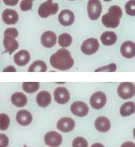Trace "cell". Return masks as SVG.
<instances>
[{
	"label": "cell",
	"mask_w": 135,
	"mask_h": 147,
	"mask_svg": "<svg viewBox=\"0 0 135 147\" xmlns=\"http://www.w3.org/2000/svg\"><path fill=\"white\" fill-rule=\"evenodd\" d=\"M51 66L59 71H67L73 67L74 60L71 54L66 49H60L52 54L49 59Z\"/></svg>",
	"instance_id": "obj_1"
},
{
	"label": "cell",
	"mask_w": 135,
	"mask_h": 147,
	"mask_svg": "<svg viewBox=\"0 0 135 147\" xmlns=\"http://www.w3.org/2000/svg\"><path fill=\"white\" fill-rule=\"evenodd\" d=\"M123 16L122 9L118 6H113L108 9V13L101 17V23L105 28H116L120 24L121 17Z\"/></svg>",
	"instance_id": "obj_2"
},
{
	"label": "cell",
	"mask_w": 135,
	"mask_h": 147,
	"mask_svg": "<svg viewBox=\"0 0 135 147\" xmlns=\"http://www.w3.org/2000/svg\"><path fill=\"white\" fill-rule=\"evenodd\" d=\"M58 10V3H54L52 0H47L40 5L38 9V13L42 18H47L51 15L56 14Z\"/></svg>",
	"instance_id": "obj_3"
},
{
	"label": "cell",
	"mask_w": 135,
	"mask_h": 147,
	"mask_svg": "<svg viewBox=\"0 0 135 147\" xmlns=\"http://www.w3.org/2000/svg\"><path fill=\"white\" fill-rule=\"evenodd\" d=\"M117 93L121 99H131L135 95L134 84L132 82H122L118 86Z\"/></svg>",
	"instance_id": "obj_4"
},
{
	"label": "cell",
	"mask_w": 135,
	"mask_h": 147,
	"mask_svg": "<svg viewBox=\"0 0 135 147\" xmlns=\"http://www.w3.org/2000/svg\"><path fill=\"white\" fill-rule=\"evenodd\" d=\"M87 10L88 17L91 20H97L102 11V6L99 0H89L87 3Z\"/></svg>",
	"instance_id": "obj_5"
},
{
	"label": "cell",
	"mask_w": 135,
	"mask_h": 147,
	"mask_svg": "<svg viewBox=\"0 0 135 147\" xmlns=\"http://www.w3.org/2000/svg\"><path fill=\"white\" fill-rule=\"evenodd\" d=\"M99 43L98 40L94 38H87L85 40L83 43H82L81 47V52L85 55L87 56H91L95 54L96 52L99 50Z\"/></svg>",
	"instance_id": "obj_6"
},
{
	"label": "cell",
	"mask_w": 135,
	"mask_h": 147,
	"mask_svg": "<svg viewBox=\"0 0 135 147\" xmlns=\"http://www.w3.org/2000/svg\"><path fill=\"white\" fill-rule=\"evenodd\" d=\"M107 98L105 94L102 92H96L91 96L90 102L91 107L95 110H100L101 108L105 107V105L106 104Z\"/></svg>",
	"instance_id": "obj_7"
},
{
	"label": "cell",
	"mask_w": 135,
	"mask_h": 147,
	"mask_svg": "<svg viewBox=\"0 0 135 147\" xmlns=\"http://www.w3.org/2000/svg\"><path fill=\"white\" fill-rule=\"evenodd\" d=\"M44 141L47 146L50 147H59L62 142V136L55 131H51L46 133L44 137Z\"/></svg>",
	"instance_id": "obj_8"
},
{
	"label": "cell",
	"mask_w": 135,
	"mask_h": 147,
	"mask_svg": "<svg viewBox=\"0 0 135 147\" xmlns=\"http://www.w3.org/2000/svg\"><path fill=\"white\" fill-rule=\"evenodd\" d=\"M71 113L79 117H84L89 112V107L85 102L77 101L73 102L71 106Z\"/></svg>",
	"instance_id": "obj_9"
},
{
	"label": "cell",
	"mask_w": 135,
	"mask_h": 147,
	"mask_svg": "<svg viewBox=\"0 0 135 147\" xmlns=\"http://www.w3.org/2000/svg\"><path fill=\"white\" fill-rule=\"evenodd\" d=\"M71 95L67 88L65 87H58L54 91V99L59 104L63 105L69 102Z\"/></svg>",
	"instance_id": "obj_10"
},
{
	"label": "cell",
	"mask_w": 135,
	"mask_h": 147,
	"mask_svg": "<svg viewBox=\"0 0 135 147\" xmlns=\"http://www.w3.org/2000/svg\"><path fill=\"white\" fill-rule=\"evenodd\" d=\"M56 33H54L53 31H45L41 36L42 45L47 49L52 48L53 46H55L56 43Z\"/></svg>",
	"instance_id": "obj_11"
},
{
	"label": "cell",
	"mask_w": 135,
	"mask_h": 147,
	"mask_svg": "<svg viewBox=\"0 0 135 147\" xmlns=\"http://www.w3.org/2000/svg\"><path fill=\"white\" fill-rule=\"evenodd\" d=\"M75 127V121L71 117H62L57 122V129L62 132L67 133Z\"/></svg>",
	"instance_id": "obj_12"
},
{
	"label": "cell",
	"mask_w": 135,
	"mask_h": 147,
	"mask_svg": "<svg viewBox=\"0 0 135 147\" xmlns=\"http://www.w3.org/2000/svg\"><path fill=\"white\" fill-rule=\"evenodd\" d=\"M74 13L70 9H63L59 13L58 20L59 24L65 27L72 25L74 22Z\"/></svg>",
	"instance_id": "obj_13"
},
{
	"label": "cell",
	"mask_w": 135,
	"mask_h": 147,
	"mask_svg": "<svg viewBox=\"0 0 135 147\" xmlns=\"http://www.w3.org/2000/svg\"><path fill=\"white\" fill-rule=\"evenodd\" d=\"M121 55L127 59L135 57V43L132 41H126L120 46Z\"/></svg>",
	"instance_id": "obj_14"
},
{
	"label": "cell",
	"mask_w": 135,
	"mask_h": 147,
	"mask_svg": "<svg viewBox=\"0 0 135 147\" xmlns=\"http://www.w3.org/2000/svg\"><path fill=\"white\" fill-rule=\"evenodd\" d=\"M2 19L3 22L7 25H13L16 24L19 20V15L17 12L14 9H6L3 11L2 14Z\"/></svg>",
	"instance_id": "obj_15"
},
{
	"label": "cell",
	"mask_w": 135,
	"mask_h": 147,
	"mask_svg": "<svg viewBox=\"0 0 135 147\" xmlns=\"http://www.w3.org/2000/svg\"><path fill=\"white\" fill-rule=\"evenodd\" d=\"M16 118L18 124L22 126H28L31 124L33 120L32 114L27 110H19L17 113Z\"/></svg>",
	"instance_id": "obj_16"
},
{
	"label": "cell",
	"mask_w": 135,
	"mask_h": 147,
	"mask_svg": "<svg viewBox=\"0 0 135 147\" xmlns=\"http://www.w3.org/2000/svg\"><path fill=\"white\" fill-rule=\"evenodd\" d=\"M30 59H31V55L28 51L24 49L17 53L13 57V61L15 63L20 67L27 65L30 61Z\"/></svg>",
	"instance_id": "obj_17"
},
{
	"label": "cell",
	"mask_w": 135,
	"mask_h": 147,
	"mask_svg": "<svg viewBox=\"0 0 135 147\" xmlns=\"http://www.w3.org/2000/svg\"><path fill=\"white\" fill-rule=\"evenodd\" d=\"M3 45L4 48L6 49V52L9 54H12L13 52L16 51L19 47L18 42L15 38L12 36H6V35H4L3 38Z\"/></svg>",
	"instance_id": "obj_18"
},
{
	"label": "cell",
	"mask_w": 135,
	"mask_h": 147,
	"mask_svg": "<svg viewBox=\"0 0 135 147\" xmlns=\"http://www.w3.org/2000/svg\"><path fill=\"white\" fill-rule=\"evenodd\" d=\"M95 127L100 132H107L111 127V123L105 117H99L95 121Z\"/></svg>",
	"instance_id": "obj_19"
},
{
	"label": "cell",
	"mask_w": 135,
	"mask_h": 147,
	"mask_svg": "<svg viewBox=\"0 0 135 147\" xmlns=\"http://www.w3.org/2000/svg\"><path fill=\"white\" fill-rule=\"evenodd\" d=\"M52 102V96L47 91H41L36 96V102L41 107H47Z\"/></svg>",
	"instance_id": "obj_20"
},
{
	"label": "cell",
	"mask_w": 135,
	"mask_h": 147,
	"mask_svg": "<svg viewBox=\"0 0 135 147\" xmlns=\"http://www.w3.org/2000/svg\"><path fill=\"white\" fill-rule=\"evenodd\" d=\"M101 42L106 46L114 45L117 41V35L113 31H105L101 35Z\"/></svg>",
	"instance_id": "obj_21"
},
{
	"label": "cell",
	"mask_w": 135,
	"mask_h": 147,
	"mask_svg": "<svg viewBox=\"0 0 135 147\" xmlns=\"http://www.w3.org/2000/svg\"><path fill=\"white\" fill-rule=\"evenodd\" d=\"M11 102L17 107H23L28 103V99L22 92H15L11 96Z\"/></svg>",
	"instance_id": "obj_22"
},
{
	"label": "cell",
	"mask_w": 135,
	"mask_h": 147,
	"mask_svg": "<svg viewBox=\"0 0 135 147\" xmlns=\"http://www.w3.org/2000/svg\"><path fill=\"white\" fill-rule=\"evenodd\" d=\"M135 112V104L133 102H124L120 109V113L122 117H128Z\"/></svg>",
	"instance_id": "obj_23"
},
{
	"label": "cell",
	"mask_w": 135,
	"mask_h": 147,
	"mask_svg": "<svg viewBox=\"0 0 135 147\" xmlns=\"http://www.w3.org/2000/svg\"><path fill=\"white\" fill-rule=\"evenodd\" d=\"M47 71V65L42 60L34 61L28 69L29 72H45Z\"/></svg>",
	"instance_id": "obj_24"
},
{
	"label": "cell",
	"mask_w": 135,
	"mask_h": 147,
	"mask_svg": "<svg viewBox=\"0 0 135 147\" xmlns=\"http://www.w3.org/2000/svg\"><path fill=\"white\" fill-rule=\"evenodd\" d=\"M73 42V38L71 34L68 33H63L59 36L58 38V43L62 48H67L71 45Z\"/></svg>",
	"instance_id": "obj_25"
},
{
	"label": "cell",
	"mask_w": 135,
	"mask_h": 147,
	"mask_svg": "<svg viewBox=\"0 0 135 147\" xmlns=\"http://www.w3.org/2000/svg\"><path fill=\"white\" fill-rule=\"evenodd\" d=\"M23 89L27 93H34L39 89L40 84L38 82H24Z\"/></svg>",
	"instance_id": "obj_26"
},
{
	"label": "cell",
	"mask_w": 135,
	"mask_h": 147,
	"mask_svg": "<svg viewBox=\"0 0 135 147\" xmlns=\"http://www.w3.org/2000/svg\"><path fill=\"white\" fill-rule=\"evenodd\" d=\"M9 124H10V120L8 115L6 113H1L0 114V130H7Z\"/></svg>",
	"instance_id": "obj_27"
},
{
	"label": "cell",
	"mask_w": 135,
	"mask_h": 147,
	"mask_svg": "<svg viewBox=\"0 0 135 147\" xmlns=\"http://www.w3.org/2000/svg\"><path fill=\"white\" fill-rule=\"evenodd\" d=\"M125 10L127 15L135 17V0H130L126 3Z\"/></svg>",
	"instance_id": "obj_28"
},
{
	"label": "cell",
	"mask_w": 135,
	"mask_h": 147,
	"mask_svg": "<svg viewBox=\"0 0 135 147\" xmlns=\"http://www.w3.org/2000/svg\"><path fill=\"white\" fill-rule=\"evenodd\" d=\"M73 147H88V142L85 138L83 137H77L73 139V143H72Z\"/></svg>",
	"instance_id": "obj_29"
},
{
	"label": "cell",
	"mask_w": 135,
	"mask_h": 147,
	"mask_svg": "<svg viewBox=\"0 0 135 147\" xmlns=\"http://www.w3.org/2000/svg\"><path fill=\"white\" fill-rule=\"evenodd\" d=\"M33 6V0H22L20 4V8L22 11L31 10Z\"/></svg>",
	"instance_id": "obj_30"
},
{
	"label": "cell",
	"mask_w": 135,
	"mask_h": 147,
	"mask_svg": "<svg viewBox=\"0 0 135 147\" xmlns=\"http://www.w3.org/2000/svg\"><path fill=\"white\" fill-rule=\"evenodd\" d=\"M116 71V63H110L109 65L101 67L96 69V72H114Z\"/></svg>",
	"instance_id": "obj_31"
},
{
	"label": "cell",
	"mask_w": 135,
	"mask_h": 147,
	"mask_svg": "<svg viewBox=\"0 0 135 147\" xmlns=\"http://www.w3.org/2000/svg\"><path fill=\"white\" fill-rule=\"evenodd\" d=\"M18 31H17L16 28H7L4 31V35H6V36H12L17 38L18 37Z\"/></svg>",
	"instance_id": "obj_32"
},
{
	"label": "cell",
	"mask_w": 135,
	"mask_h": 147,
	"mask_svg": "<svg viewBox=\"0 0 135 147\" xmlns=\"http://www.w3.org/2000/svg\"><path fill=\"white\" fill-rule=\"evenodd\" d=\"M9 145V139L5 134L0 135V147H7Z\"/></svg>",
	"instance_id": "obj_33"
},
{
	"label": "cell",
	"mask_w": 135,
	"mask_h": 147,
	"mask_svg": "<svg viewBox=\"0 0 135 147\" xmlns=\"http://www.w3.org/2000/svg\"><path fill=\"white\" fill-rule=\"evenodd\" d=\"M3 3H5V5L10 6H16L19 2V0H3Z\"/></svg>",
	"instance_id": "obj_34"
},
{
	"label": "cell",
	"mask_w": 135,
	"mask_h": 147,
	"mask_svg": "<svg viewBox=\"0 0 135 147\" xmlns=\"http://www.w3.org/2000/svg\"><path fill=\"white\" fill-rule=\"evenodd\" d=\"M120 147H135V143L132 142H126Z\"/></svg>",
	"instance_id": "obj_35"
},
{
	"label": "cell",
	"mask_w": 135,
	"mask_h": 147,
	"mask_svg": "<svg viewBox=\"0 0 135 147\" xmlns=\"http://www.w3.org/2000/svg\"><path fill=\"white\" fill-rule=\"evenodd\" d=\"M3 71H4V72H7V71H13V72H16L17 70H16L13 66H9V67H7L6 68H5V69L3 70Z\"/></svg>",
	"instance_id": "obj_36"
},
{
	"label": "cell",
	"mask_w": 135,
	"mask_h": 147,
	"mask_svg": "<svg viewBox=\"0 0 135 147\" xmlns=\"http://www.w3.org/2000/svg\"><path fill=\"white\" fill-rule=\"evenodd\" d=\"M91 147H105V146L102 144H101V143L96 142V143H94V144H93Z\"/></svg>",
	"instance_id": "obj_37"
},
{
	"label": "cell",
	"mask_w": 135,
	"mask_h": 147,
	"mask_svg": "<svg viewBox=\"0 0 135 147\" xmlns=\"http://www.w3.org/2000/svg\"><path fill=\"white\" fill-rule=\"evenodd\" d=\"M133 135H134V138L135 139V128L133 129Z\"/></svg>",
	"instance_id": "obj_38"
},
{
	"label": "cell",
	"mask_w": 135,
	"mask_h": 147,
	"mask_svg": "<svg viewBox=\"0 0 135 147\" xmlns=\"http://www.w3.org/2000/svg\"><path fill=\"white\" fill-rule=\"evenodd\" d=\"M105 2H110V1H112V0H103Z\"/></svg>",
	"instance_id": "obj_39"
},
{
	"label": "cell",
	"mask_w": 135,
	"mask_h": 147,
	"mask_svg": "<svg viewBox=\"0 0 135 147\" xmlns=\"http://www.w3.org/2000/svg\"><path fill=\"white\" fill-rule=\"evenodd\" d=\"M24 147H27V146H26V145H24Z\"/></svg>",
	"instance_id": "obj_40"
},
{
	"label": "cell",
	"mask_w": 135,
	"mask_h": 147,
	"mask_svg": "<svg viewBox=\"0 0 135 147\" xmlns=\"http://www.w3.org/2000/svg\"><path fill=\"white\" fill-rule=\"evenodd\" d=\"M69 1H74V0H69Z\"/></svg>",
	"instance_id": "obj_41"
},
{
	"label": "cell",
	"mask_w": 135,
	"mask_h": 147,
	"mask_svg": "<svg viewBox=\"0 0 135 147\" xmlns=\"http://www.w3.org/2000/svg\"><path fill=\"white\" fill-rule=\"evenodd\" d=\"M33 1H34V0H33Z\"/></svg>",
	"instance_id": "obj_42"
}]
</instances>
